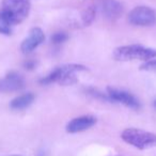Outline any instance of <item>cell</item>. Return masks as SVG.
<instances>
[{"mask_svg":"<svg viewBox=\"0 0 156 156\" xmlns=\"http://www.w3.org/2000/svg\"><path fill=\"white\" fill-rule=\"evenodd\" d=\"M83 71H87V67L83 64H76V63L63 64L61 66L54 69L49 74L42 77L39 80V83L44 86L50 85L54 83L62 86L74 85L78 80L76 74Z\"/></svg>","mask_w":156,"mask_h":156,"instance_id":"obj_1","label":"cell"},{"mask_svg":"<svg viewBox=\"0 0 156 156\" xmlns=\"http://www.w3.org/2000/svg\"><path fill=\"white\" fill-rule=\"evenodd\" d=\"M156 58V49L144 47L142 45H124L117 47L113 51V59L117 61L127 62V61H150Z\"/></svg>","mask_w":156,"mask_h":156,"instance_id":"obj_2","label":"cell"},{"mask_svg":"<svg viewBox=\"0 0 156 156\" xmlns=\"http://www.w3.org/2000/svg\"><path fill=\"white\" fill-rule=\"evenodd\" d=\"M121 138L126 143L139 150H147L156 147V135L139 128H126L122 132Z\"/></svg>","mask_w":156,"mask_h":156,"instance_id":"obj_3","label":"cell"},{"mask_svg":"<svg viewBox=\"0 0 156 156\" xmlns=\"http://www.w3.org/2000/svg\"><path fill=\"white\" fill-rule=\"evenodd\" d=\"M30 2L28 0H3L1 11L11 20L13 25L24 22L30 12Z\"/></svg>","mask_w":156,"mask_h":156,"instance_id":"obj_4","label":"cell"},{"mask_svg":"<svg viewBox=\"0 0 156 156\" xmlns=\"http://www.w3.org/2000/svg\"><path fill=\"white\" fill-rule=\"evenodd\" d=\"M129 24L138 27H149L156 24V12L152 8L140 5L136 7L128 14Z\"/></svg>","mask_w":156,"mask_h":156,"instance_id":"obj_5","label":"cell"},{"mask_svg":"<svg viewBox=\"0 0 156 156\" xmlns=\"http://www.w3.org/2000/svg\"><path fill=\"white\" fill-rule=\"evenodd\" d=\"M107 95L109 96L110 102L120 103V104H123L124 106L128 107L130 109H134V110H138L140 108L139 101L132 93L125 91V90L108 87L107 88Z\"/></svg>","mask_w":156,"mask_h":156,"instance_id":"obj_6","label":"cell"},{"mask_svg":"<svg viewBox=\"0 0 156 156\" xmlns=\"http://www.w3.org/2000/svg\"><path fill=\"white\" fill-rule=\"evenodd\" d=\"M25 86H26V83H25L24 77L14 71L8 73L5 77L0 78V92L1 93L18 92L24 89Z\"/></svg>","mask_w":156,"mask_h":156,"instance_id":"obj_7","label":"cell"},{"mask_svg":"<svg viewBox=\"0 0 156 156\" xmlns=\"http://www.w3.org/2000/svg\"><path fill=\"white\" fill-rule=\"evenodd\" d=\"M45 40V34L41 28H32L29 32L28 37L20 44V50L23 54H30L37 46H40Z\"/></svg>","mask_w":156,"mask_h":156,"instance_id":"obj_8","label":"cell"},{"mask_svg":"<svg viewBox=\"0 0 156 156\" xmlns=\"http://www.w3.org/2000/svg\"><path fill=\"white\" fill-rule=\"evenodd\" d=\"M100 9L103 15L110 22L119 20L123 14V5L118 0H101Z\"/></svg>","mask_w":156,"mask_h":156,"instance_id":"obj_9","label":"cell"},{"mask_svg":"<svg viewBox=\"0 0 156 156\" xmlns=\"http://www.w3.org/2000/svg\"><path fill=\"white\" fill-rule=\"evenodd\" d=\"M96 118L93 115H81V117L75 118V119L71 120L69 123L66 124V129L67 133L69 134H76V133H80L83 130H87L91 128L93 125L96 124Z\"/></svg>","mask_w":156,"mask_h":156,"instance_id":"obj_10","label":"cell"},{"mask_svg":"<svg viewBox=\"0 0 156 156\" xmlns=\"http://www.w3.org/2000/svg\"><path fill=\"white\" fill-rule=\"evenodd\" d=\"M34 94L31 92H27L22 95H18L17 98H13L10 103V108L12 110H24L28 108L33 102H34Z\"/></svg>","mask_w":156,"mask_h":156,"instance_id":"obj_11","label":"cell"},{"mask_svg":"<svg viewBox=\"0 0 156 156\" xmlns=\"http://www.w3.org/2000/svg\"><path fill=\"white\" fill-rule=\"evenodd\" d=\"M13 23L0 10V33L3 35H11L13 32Z\"/></svg>","mask_w":156,"mask_h":156,"instance_id":"obj_12","label":"cell"},{"mask_svg":"<svg viewBox=\"0 0 156 156\" xmlns=\"http://www.w3.org/2000/svg\"><path fill=\"white\" fill-rule=\"evenodd\" d=\"M85 92L90 95L91 98H96V100H100V101H105V102H110L109 100V96L107 94H104L102 91H100L98 89L96 88H93V87H87L85 88Z\"/></svg>","mask_w":156,"mask_h":156,"instance_id":"obj_13","label":"cell"},{"mask_svg":"<svg viewBox=\"0 0 156 156\" xmlns=\"http://www.w3.org/2000/svg\"><path fill=\"white\" fill-rule=\"evenodd\" d=\"M69 40V34L64 31H58V32H55L54 34L50 37V41L55 45H60L63 44L64 42H66Z\"/></svg>","mask_w":156,"mask_h":156,"instance_id":"obj_14","label":"cell"},{"mask_svg":"<svg viewBox=\"0 0 156 156\" xmlns=\"http://www.w3.org/2000/svg\"><path fill=\"white\" fill-rule=\"evenodd\" d=\"M94 17H95V10L93 8H89L85 10V12L83 13V23L86 26H88L93 22Z\"/></svg>","mask_w":156,"mask_h":156,"instance_id":"obj_15","label":"cell"},{"mask_svg":"<svg viewBox=\"0 0 156 156\" xmlns=\"http://www.w3.org/2000/svg\"><path fill=\"white\" fill-rule=\"evenodd\" d=\"M141 71H147L152 72V73H156V60H150L144 62L140 66Z\"/></svg>","mask_w":156,"mask_h":156,"instance_id":"obj_16","label":"cell"},{"mask_svg":"<svg viewBox=\"0 0 156 156\" xmlns=\"http://www.w3.org/2000/svg\"><path fill=\"white\" fill-rule=\"evenodd\" d=\"M23 66L26 69H28V71H32V69H34L35 66H37V62H35L34 60H32V59H29V60H26L23 63Z\"/></svg>","mask_w":156,"mask_h":156,"instance_id":"obj_17","label":"cell"},{"mask_svg":"<svg viewBox=\"0 0 156 156\" xmlns=\"http://www.w3.org/2000/svg\"><path fill=\"white\" fill-rule=\"evenodd\" d=\"M153 106H154V108H155V109H156V100H155V101H154V103H153Z\"/></svg>","mask_w":156,"mask_h":156,"instance_id":"obj_18","label":"cell"},{"mask_svg":"<svg viewBox=\"0 0 156 156\" xmlns=\"http://www.w3.org/2000/svg\"><path fill=\"white\" fill-rule=\"evenodd\" d=\"M10 156H20V155H10Z\"/></svg>","mask_w":156,"mask_h":156,"instance_id":"obj_19","label":"cell"},{"mask_svg":"<svg viewBox=\"0 0 156 156\" xmlns=\"http://www.w3.org/2000/svg\"><path fill=\"white\" fill-rule=\"evenodd\" d=\"M117 156H118V155H117Z\"/></svg>","mask_w":156,"mask_h":156,"instance_id":"obj_20","label":"cell"}]
</instances>
